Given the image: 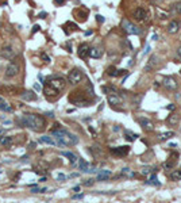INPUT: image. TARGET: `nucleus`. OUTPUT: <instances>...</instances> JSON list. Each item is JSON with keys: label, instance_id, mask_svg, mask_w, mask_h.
<instances>
[{"label": "nucleus", "instance_id": "f257e3e1", "mask_svg": "<svg viewBox=\"0 0 181 203\" xmlns=\"http://www.w3.org/2000/svg\"><path fill=\"white\" fill-rule=\"evenodd\" d=\"M66 87V81L65 78L59 77V76H53V77L46 80V88H45V95L46 97H53L58 96L59 92H62Z\"/></svg>", "mask_w": 181, "mask_h": 203}, {"label": "nucleus", "instance_id": "f03ea898", "mask_svg": "<svg viewBox=\"0 0 181 203\" xmlns=\"http://www.w3.org/2000/svg\"><path fill=\"white\" fill-rule=\"evenodd\" d=\"M22 126H27L34 131H42L46 126V121L43 116L38 114H24L20 118Z\"/></svg>", "mask_w": 181, "mask_h": 203}, {"label": "nucleus", "instance_id": "7ed1b4c3", "mask_svg": "<svg viewBox=\"0 0 181 203\" xmlns=\"http://www.w3.org/2000/svg\"><path fill=\"white\" fill-rule=\"evenodd\" d=\"M53 138L57 141V145L58 146H73L78 142V137L72 133H69L68 130L61 129L58 127L57 130L53 131Z\"/></svg>", "mask_w": 181, "mask_h": 203}, {"label": "nucleus", "instance_id": "20e7f679", "mask_svg": "<svg viewBox=\"0 0 181 203\" xmlns=\"http://www.w3.org/2000/svg\"><path fill=\"white\" fill-rule=\"evenodd\" d=\"M122 27L124 29V31H126L127 34H137V35H139L140 32H142L137 26H135V24H132L131 22L126 20V19L122 22Z\"/></svg>", "mask_w": 181, "mask_h": 203}, {"label": "nucleus", "instance_id": "39448f33", "mask_svg": "<svg viewBox=\"0 0 181 203\" xmlns=\"http://www.w3.org/2000/svg\"><path fill=\"white\" fill-rule=\"evenodd\" d=\"M81 80H83V72H81L80 69H73L69 72V83L70 84L76 85V84H78Z\"/></svg>", "mask_w": 181, "mask_h": 203}, {"label": "nucleus", "instance_id": "423d86ee", "mask_svg": "<svg viewBox=\"0 0 181 203\" xmlns=\"http://www.w3.org/2000/svg\"><path fill=\"white\" fill-rule=\"evenodd\" d=\"M130 152V146H118V148H111V153L115 154L118 157H123L126 156L127 153Z\"/></svg>", "mask_w": 181, "mask_h": 203}, {"label": "nucleus", "instance_id": "0eeeda50", "mask_svg": "<svg viewBox=\"0 0 181 203\" xmlns=\"http://www.w3.org/2000/svg\"><path fill=\"white\" fill-rule=\"evenodd\" d=\"M89 51H91V48H89L88 43H81V45L78 46V51H77V54H78V57H80V58L85 60L86 57L89 56Z\"/></svg>", "mask_w": 181, "mask_h": 203}, {"label": "nucleus", "instance_id": "6e6552de", "mask_svg": "<svg viewBox=\"0 0 181 203\" xmlns=\"http://www.w3.org/2000/svg\"><path fill=\"white\" fill-rule=\"evenodd\" d=\"M164 87L166 89H169V91H174V89L177 88V81H176V78L172 77V76L165 77L164 78Z\"/></svg>", "mask_w": 181, "mask_h": 203}, {"label": "nucleus", "instance_id": "1a4fd4ad", "mask_svg": "<svg viewBox=\"0 0 181 203\" xmlns=\"http://www.w3.org/2000/svg\"><path fill=\"white\" fill-rule=\"evenodd\" d=\"M18 72H19V66L16 64H10L7 66V69H5V76L7 77H14L15 75H18Z\"/></svg>", "mask_w": 181, "mask_h": 203}, {"label": "nucleus", "instance_id": "9d476101", "mask_svg": "<svg viewBox=\"0 0 181 203\" xmlns=\"http://www.w3.org/2000/svg\"><path fill=\"white\" fill-rule=\"evenodd\" d=\"M146 16H147V12L143 8H137L134 11V19L137 22H143L146 19Z\"/></svg>", "mask_w": 181, "mask_h": 203}, {"label": "nucleus", "instance_id": "9b49d317", "mask_svg": "<svg viewBox=\"0 0 181 203\" xmlns=\"http://www.w3.org/2000/svg\"><path fill=\"white\" fill-rule=\"evenodd\" d=\"M138 122H139V125L142 126V129L146 130V131H151V130L154 129L153 123H151L149 119H146V118H139L138 119Z\"/></svg>", "mask_w": 181, "mask_h": 203}, {"label": "nucleus", "instance_id": "f8f14e48", "mask_svg": "<svg viewBox=\"0 0 181 203\" xmlns=\"http://www.w3.org/2000/svg\"><path fill=\"white\" fill-rule=\"evenodd\" d=\"M61 154L64 157H68L69 158V161H70V164L74 167V165H77V162H78V157L76 156L74 153H72V152H61Z\"/></svg>", "mask_w": 181, "mask_h": 203}, {"label": "nucleus", "instance_id": "ddd939ff", "mask_svg": "<svg viewBox=\"0 0 181 203\" xmlns=\"http://www.w3.org/2000/svg\"><path fill=\"white\" fill-rule=\"evenodd\" d=\"M178 30H180V22L172 20L167 24V32H169V34H176Z\"/></svg>", "mask_w": 181, "mask_h": 203}, {"label": "nucleus", "instance_id": "4468645a", "mask_svg": "<svg viewBox=\"0 0 181 203\" xmlns=\"http://www.w3.org/2000/svg\"><path fill=\"white\" fill-rule=\"evenodd\" d=\"M22 99L26 100V102H32V100L37 99V95L32 91H26L24 94H22Z\"/></svg>", "mask_w": 181, "mask_h": 203}, {"label": "nucleus", "instance_id": "2eb2a0df", "mask_svg": "<svg viewBox=\"0 0 181 203\" xmlns=\"http://www.w3.org/2000/svg\"><path fill=\"white\" fill-rule=\"evenodd\" d=\"M110 176H111L110 171H100L99 175H97V177H96V180L97 181H105V180L110 179Z\"/></svg>", "mask_w": 181, "mask_h": 203}, {"label": "nucleus", "instance_id": "dca6fc26", "mask_svg": "<svg viewBox=\"0 0 181 203\" xmlns=\"http://www.w3.org/2000/svg\"><path fill=\"white\" fill-rule=\"evenodd\" d=\"M108 102L111 103V104H120L122 103V97L118 96V94H110L108 95Z\"/></svg>", "mask_w": 181, "mask_h": 203}, {"label": "nucleus", "instance_id": "f3484780", "mask_svg": "<svg viewBox=\"0 0 181 203\" xmlns=\"http://www.w3.org/2000/svg\"><path fill=\"white\" fill-rule=\"evenodd\" d=\"M89 56H91L92 58H100V57L103 56V50L99 48H92L91 51H89Z\"/></svg>", "mask_w": 181, "mask_h": 203}, {"label": "nucleus", "instance_id": "a211bd4d", "mask_svg": "<svg viewBox=\"0 0 181 203\" xmlns=\"http://www.w3.org/2000/svg\"><path fill=\"white\" fill-rule=\"evenodd\" d=\"M41 142H45L47 143V145H51V146H56L57 145V141L53 140V137H49V135H43V137H41Z\"/></svg>", "mask_w": 181, "mask_h": 203}, {"label": "nucleus", "instance_id": "6ab92c4d", "mask_svg": "<svg viewBox=\"0 0 181 203\" xmlns=\"http://www.w3.org/2000/svg\"><path fill=\"white\" fill-rule=\"evenodd\" d=\"M14 142L12 137H8V135H0V143L4 146H10Z\"/></svg>", "mask_w": 181, "mask_h": 203}, {"label": "nucleus", "instance_id": "aec40b11", "mask_svg": "<svg viewBox=\"0 0 181 203\" xmlns=\"http://www.w3.org/2000/svg\"><path fill=\"white\" fill-rule=\"evenodd\" d=\"M2 56L5 57V58H11V57L14 56V50L11 46H7V48H3L2 50Z\"/></svg>", "mask_w": 181, "mask_h": 203}, {"label": "nucleus", "instance_id": "412c9836", "mask_svg": "<svg viewBox=\"0 0 181 203\" xmlns=\"http://www.w3.org/2000/svg\"><path fill=\"white\" fill-rule=\"evenodd\" d=\"M169 177L172 179L173 181H178V180H181V169H176V171H173V172H170Z\"/></svg>", "mask_w": 181, "mask_h": 203}, {"label": "nucleus", "instance_id": "4be33fe9", "mask_svg": "<svg viewBox=\"0 0 181 203\" xmlns=\"http://www.w3.org/2000/svg\"><path fill=\"white\" fill-rule=\"evenodd\" d=\"M178 121H180V115H178V114H174V112H173L172 115H169V118H167L169 125H176Z\"/></svg>", "mask_w": 181, "mask_h": 203}, {"label": "nucleus", "instance_id": "5701e85b", "mask_svg": "<svg viewBox=\"0 0 181 203\" xmlns=\"http://www.w3.org/2000/svg\"><path fill=\"white\" fill-rule=\"evenodd\" d=\"M138 137H139L138 134H134V133L128 131V130H126V131H124V138H126V140H128V141H134V140H137Z\"/></svg>", "mask_w": 181, "mask_h": 203}, {"label": "nucleus", "instance_id": "b1692460", "mask_svg": "<svg viewBox=\"0 0 181 203\" xmlns=\"http://www.w3.org/2000/svg\"><path fill=\"white\" fill-rule=\"evenodd\" d=\"M145 184H154V186H161V183H159L158 180H157V176H155V173H153V175L150 176V180H147V181H145Z\"/></svg>", "mask_w": 181, "mask_h": 203}, {"label": "nucleus", "instance_id": "393cba45", "mask_svg": "<svg viewBox=\"0 0 181 203\" xmlns=\"http://www.w3.org/2000/svg\"><path fill=\"white\" fill-rule=\"evenodd\" d=\"M174 135V133L173 131H166V133H162L161 135H159V140L161 141H165V140H169L170 137H173Z\"/></svg>", "mask_w": 181, "mask_h": 203}, {"label": "nucleus", "instance_id": "a878e982", "mask_svg": "<svg viewBox=\"0 0 181 203\" xmlns=\"http://www.w3.org/2000/svg\"><path fill=\"white\" fill-rule=\"evenodd\" d=\"M0 110H2V111H7V112H11V111H12V108H11V106L7 104L5 102H0Z\"/></svg>", "mask_w": 181, "mask_h": 203}, {"label": "nucleus", "instance_id": "bb28decb", "mask_svg": "<svg viewBox=\"0 0 181 203\" xmlns=\"http://www.w3.org/2000/svg\"><path fill=\"white\" fill-rule=\"evenodd\" d=\"M107 75L108 76H112V77H116V76H118V70H116L115 66H110L107 69Z\"/></svg>", "mask_w": 181, "mask_h": 203}, {"label": "nucleus", "instance_id": "cd10ccee", "mask_svg": "<svg viewBox=\"0 0 181 203\" xmlns=\"http://www.w3.org/2000/svg\"><path fill=\"white\" fill-rule=\"evenodd\" d=\"M176 165V160H173V161H167V162H165L164 164V168L165 169H172L173 167Z\"/></svg>", "mask_w": 181, "mask_h": 203}, {"label": "nucleus", "instance_id": "c85d7f7f", "mask_svg": "<svg viewBox=\"0 0 181 203\" xmlns=\"http://www.w3.org/2000/svg\"><path fill=\"white\" fill-rule=\"evenodd\" d=\"M140 172H142V175H150L151 172H154V169H151V168H142V171H140Z\"/></svg>", "mask_w": 181, "mask_h": 203}, {"label": "nucleus", "instance_id": "c756f323", "mask_svg": "<svg viewBox=\"0 0 181 203\" xmlns=\"http://www.w3.org/2000/svg\"><path fill=\"white\" fill-rule=\"evenodd\" d=\"M76 14H77L78 16H81V18H80L81 22H85V20H86V12H85V11H84V12H78V11H77Z\"/></svg>", "mask_w": 181, "mask_h": 203}, {"label": "nucleus", "instance_id": "7c9ffc66", "mask_svg": "<svg viewBox=\"0 0 181 203\" xmlns=\"http://www.w3.org/2000/svg\"><path fill=\"white\" fill-rule=\"evenodd\" d=\"M103 92H105V94H107V92H116V89L113 88V87H103Z\"/></svg>", "mask_w": 181, "mask_h": 203}, {"label": "nucleus", "instance_id": "2f4dec72", "mask_svg": "<svg viewBox=\"0 0 181 203\" xmlns=\"http://www.w3.org/2000/svg\"><path fill=\"white\" fill-rule=\"evenodd\" d=\"M173 7H174V10L177 11V14H180V15H181V2H177L174 5H173Z\"/></svg>", "mask_w": 181, "mask_h": 203}, {"label": "nucleus", "instance_id": "473e14b6", "mask_svg": "<svg viewBox=\"0 0 181 203\" xmlns=\"http://www.w3.org/2000/svg\"><path fill=\"white\" fill-rule=\"evenodd\" d=\"M93 183H95L93 179H88L86 181H84V186H85V187H89V186H92Z\"/></svg>", "mask_w": 181, "mask_h": 203}, {"label": "nucleus", "instance_id": "72a5a7b5", "mask_svg": "<svg viewBox=\"0 0 181 203\" xmlns=\"http://www.w3.org/2000/svg\"><path fill=\"white\" fill-rule=\"evenodd\" d=\"M65 179H66V176H65L64 173H58V175H57V180H59V181H64Z\"/></svg>", "mask_w": 181, "mask_h": 203}, {"label": "nucleus", "instance_id": "f704fd0d", "mask_svg": "<svg viewBox=\"0 0 181 203\" xmlns=\"http://www.w3.org/2000/svg\"><path fill=\"white\" fill-rule=\"evenodd\" d=\"M34 89H35L37 92H39L41 89H42V87H41V84H39V83H34Z\"/></svg>", "mask_w": 181, "mask_h": 203}, {"label": "nucleus", "instance_id": "c9c22d12", "mask_svg": "<svg viewBox=\"0 0 181 203\" xmlns=\"http://www.w3.org/2000/svg\"><path fill=\"white\" fill-rule=\"evenodd\" d=\"M96 19H97V22H99V23H103V22L105 20L104 16H101V15H96Z\"/></svg>", "mask_w": 181, "mask_h": 203}, {"label": "nucleus", "instance_id": "e433bc0d", "mask_svg": "<svg viewBox=\"0 0 181 203\" xmlns=\"http://www.w3.org/2000/svg\"><path fill=\"white\" fill-rule=\"evenodd\" d=\"M54 3L58 4V5H64L65 3H66V0H54Z\"/></svg>", "mask_w": 181, "mask_h": 203}, {"label": "nucleus", "instance_id": "4c0bfd02", "mask_svg": "<svg viewBox=\"0 0 181 203\" xmlns=\"http://www.w3.org/2000/svg\"><path fill=\"white\" fill-rule=\"evenodd\" d=\"M83 198H84V194H77V195H74L72 199H83Z\"/></svg>", "mask_w": 181, "mask_h": 203}, {"label": "nucleus", "instance_id": "58836bf2", "mask_svg": "<svg viewBox=\"0 0 181 203\" xmlns=\"http://www.w3.org/2000/svg\"><path fill=\"white\" fill-rule=\"evenodd\" d=\"M38 30H39V26H38V24H35V26L32 27V31H31V32H32V34H34V32H37Z\"/></svg>", "mask_w": 181, "mask_h": 203}, {"label": "nucleus", "instance_id": "ea45409f", "mask_svg": "<svg viewBox=\"0 0 181 203\" xmlns=\"http://www.w3.org/2000/svg\"><path fill=\"white\" fill-rule=\"evenodd\" d=\"M177 57H178V58L181 60V46H180V48L177 49Z\"/></svg>", "mask_w": 181, "mask_h": 203}, {"label": "nucleus", "instance_id": "a19ab883", "mask_svg": "<svg viewBox=\"0 0 181 203\" xmlns=\"http://www.w3.org/2000/svg\"><path fill=\"white\" fill-rule=\"evenodd\" d=\"M42 58H43V60H45V61H46V62H49V61H50V58H49V57H47V56H46V54H42Z\"/></svg>", "mask_w": 181, "mask_h": 203}, {"label": "nucleus", "instance_id": "79ce46f5", "mask_svg": "<svg viewBox=\"0 0 181 203\" xmlns=\"http://www.w3.org/2000/svg\"><path fill=\"white\" fill-rule=\"evenodd\" d=\"M127 70H124V69H120V70H118V76H120V75H124Z\"/></svg>", "mask_w": 181, "mask_h": 203}, {"label": "nucleus", "instance_id": "37998d69", "mask_svg": "<svg viewBox=\"0 0 181 203\" xmlns=\"http://www.w3.org/2000/svg\"><path fill=\"white\" fill-rule=\"evenodd\" d=\"M166 108H167V110H170V111H173V110H174V104H169Z\"/></svg>", "mask_w": 181, "mask_h": 203}, {"label": "nucleus", "instance_id": "c03bdc74", "mask_svg": "<svg viewBox=\"0 0 181 203\" xmlns=\"http://www.w3.org/2000/svg\"><path fill=\"white\" fill-rule=\"evenodd\" d=\"M122 172H123V173H128L130 172V168H123V169H122Z\"/></svg>", "mask_w": 181, "mask_h": 203}, {"label": "nucleus", "instance_id": "a18cd8bd", "mask_svg": "<svg viewBox=\"0 0 181 203\" xmlns=\"http://www.w3.org/2000/svg\"><path fill=\"white\" fill-rule=\"evenodd\" d=\"M73 191H74V192H78V191H80V186H76L74 188H73Z\"/></svg>", "mask_w": 181, "mask_h": 203}, {"label": "nucleus", "instance_id": "49530a36", "mask_svg": "<svg viewBox=\"0 0 181 203\" xmlns=\"http://www.w3.org/2000/svg\"><path fill=\"white\" fill-rule=\"evenodd\" d=\"M31 192H34V194H35V192H39V188H38V187H37V188H32Z\"/></svg>", "mask_w": 181, "mask_h": 203}, {"label": "nucleus", "instance_id": "de8ad7c7", "mask_svg": "<svg viewBox=\"0 0 181 203\" xmlns=\"http://www.w3.org/2000/svg\"><path fill=\"white\" fill-rule=\"evenodd\" d=\"M45 16H46V12H41L39 14V18H45Z\"/></svg>", "mask_w": 181, "mask_h": 203}, {"label": "nucleus", "instance_id": "09e8293b", "mask_svg": "<svg viewBox=\"0 0 181 203\" xmlns=\"http://www.w3.org/2000/svg\"><path fill=\"white\" fill-rule=\"evenodd\" d=\"M77 176H78V173H72L69 177H77Z\"/></svg>", "mask_w": 181, "mask_h": 203}, {"label": "nucleus", "instance_id": "8fccbe9b", "mask_svg": "<svg viewBox=\"0 0 181 203\" xmlns=\"http://www.w3.org/2000/svg\"><path fill=\"white\" fill-rule=\"evenodd\" d=\"M149 51H150V46L147 45V48H146V50H145V54H146V53H149Z\"/></svg>", "mask_w": 181, "mask_h": 203}, {"label": "nucleus", "instance_id": "3c124183", "mask_svg": "<svg viewBox=\"0 0 181 203\" xmlns=\"http://www.w3.org/2000/svg\"><path fill=\"white\" fill-rule=\"evenodd\" d=\"M153 39H154V41H157V39H158V35L154 34V35H153Z\"/></svg>", "mask_w": 181, "mask_h": 203}, {"label": "nucleus", "instance_id": "603ef678", "mask_svg": "<svg viewBox=\"0 0 181 203\" xmlns=\"http://www.w3.org/2000/svg\"><path fill=\"white\" fill-rule=\"evenodd\" d=\"M0 3H2V4H4V3H7V0H0Z\"/></svg>", "mask_w": 181, "mask_h": 203}, {"label": "nucleus", "instance_id": "864d4df0", "mask_svg": "<svg viewBox=\"0 0 181 203\" xmlns=\"http://www.w3.org/2000/svg\"><path fill=\"white\" fill-rule=\"evenodd\" d=\"M153 2H159V0H153Z\"/></svg>", "mask_w": 181, "mask_h": 203}]
</instances>
